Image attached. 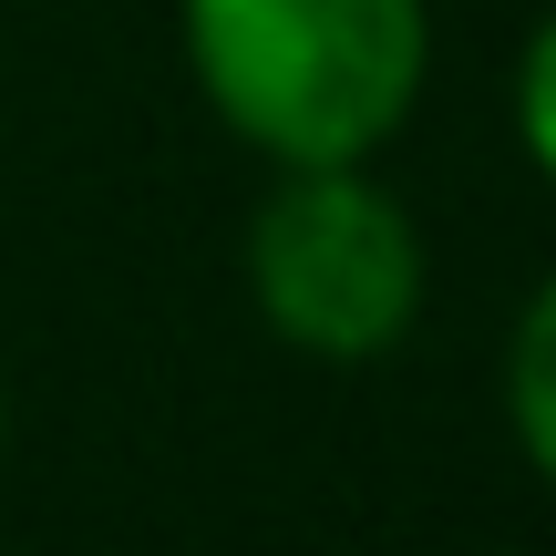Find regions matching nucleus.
<instances>
[{"mask_svg":"<svg viewBox=\"0 0 556 556\" xmlns=\"http://www.w3.org/2000/svg\"><path fill=\"white\" fill-rule=\"evenodd\" d=\"M197 103L268 165H381L433 93V0H176Z\"/></svg>","mask_w":556,"mask_h":556,"instance_id":"obj_1","label":"nucleus"},{"mask_svg":"<svg viewBox=\"0 0 556 556\" xmlns=\"http://www.w3.org/2000/svg\"><path fill=\"white\" fill-rule=\"evenodd\" d=\"M238 278L268 340L330 371H371L413 340L433 299V238L371 165H278L238 238Z\"/></svg>","mask_w":556,"mask_h":556,"instance_id":"obj_2","label":"nucleus"},{"mask_svg":"<svg viewBox=\"0 0 556 556\" xmlns=\"http://www.w3.org/2000/svg\"><path fill=\"white\" fill-rule=\"evenodd\" d=\"M505 433H516L526 475L556 495V268L526 289L516 330H505Z\"/></svg>","mask_w":556,"mask_h":556,"instance_id":"obj_3","label":"nucleus"},{"mask_svg":"<svg viewBox=\"0 0 556 556\" xmlns=\"http://www.w3.org/2000/svg\"><path fill=\"white\" fill-rule=\"evenodd\" d=\"M505 103H516V144H526V165H536V186L556 197V11L516 41V83H505Z\"/></svg>","mask_w":556,"mask_h":556,"instance_id":"obj_4","label":"nucleus"},{"mask_svg":"<svg viewBox=\"0 0 556 556\" xmlns=\"http://www.w3.org/2000/svg\"><path fill=\"white\" fill-rule=\"evenodd\" d=\"M0 443H11V392H0Z\"/></svg>","mask_w":556,"mask_h":556,"instance_id":"obj_5","label":"nucleus"}]
</instances>
